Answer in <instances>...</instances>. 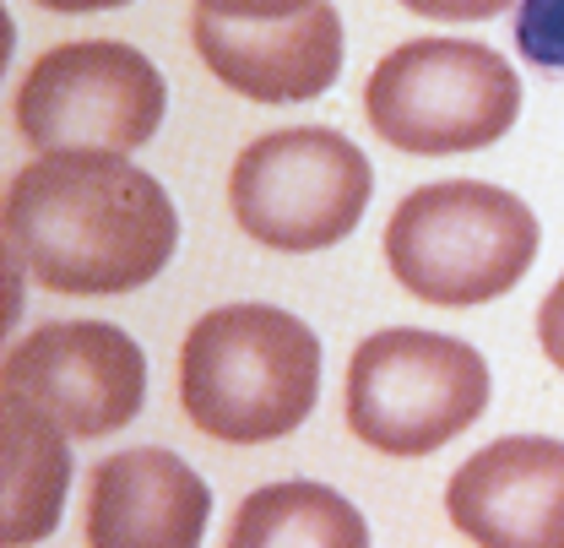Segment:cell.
<instances>
[{
	"label": "cell",
	"instance_id": "obj_2",
	"mask_svg": "<svg viewBox=\"0 0 564 548\" xmlns=\"http://www.w3.org/2000/svg\"><path fill=\"white\" fill-rule=\"evenodd\" d=\"M321 397V343L282 304H217L180 347V408L223 445L293 434Z\"/></svg>",
	"mask_w": 564,
	"mask_h": 548
},
{
	"label": "cell",
	"instance_id": "obj_7",
	"mask_svg": "<svg viewBox=\"0 0 564 548\" xmlns=\"http://www.w3.org/2000/svg\"><path fill=\"white\" fill-rule=\"evenodd\" d=\"M169 87L137 44L76 39L22 71L17 131L33 152H137L158 137Z\"/></svg>",
	"mask_w": 564,
	"mask_h": 548
},
{
	"label": "cell",
	"instance_id": "obj_9",
	"mask_svg": "<svg viewBox=\"0 0 564 548\" xmlns=\"http://www.w3.org/2000/svg\"><path fill=\"white\" fill-rule=\"evenodd\" d=\"M445 516L484 548H564V440L505 434L445 483Z\"/></svg>",
	"mask_w": 564,
	"mask_h": 548
},
{
	"label": "cell",
	"instance_id": "obj_16",
	"mask_svg": "<svg viewBox=\"0 0 564 548\" xmlns=\"http://www.w3.org/2000/svg\"><path fill=\"white\" fill-rule=\"evenodd\" d=\"M413 17H434V22H489L505 6H521V0H402Z\"/></svg>",
	"mask_w": 564,
	"mask_h": 548
},
{
	"label": "cell",
	"instance_id": "obj_8",
	"mask_svg": "<svg viewBox=\"0 0 564 548\" xmlns=\"http://www.w3.org/2000/svg\"><path fill=\"white\" fill-rule=\"evenodd\" d=\"M0 397L44 412L70 440H98L141 412L147 353L109 321H50L6 353Z\"/></svg>",
	"mask_w": 564,
	"mask_h": 548
},
{
	"label": "cell",
	"instance_id": "obj_15",
	"mask_svg": "<svg viewBox=\"0 0 564 548\" xmlns=\"http://www.w3.org/2000/svg\"><path fill=\"white\" fill-rule=\"evenodd\" d=\"M315 0H196V11L212 17H234V22H282V17H299L310 11Z\"/></svg>",
	"mask_w": 564,
	"mask_h": 548
},
{
	"label": "cell",
	"instance_id": "obj_17",
	"mask_svg": "<svg viewBox=\"0 0 564 548\" xmlns=\"http://www.w3.org/2000/svg\"><path fill=\"white\" fill-rule=\"evenodd\" d=\"M538 347L549 353V364L564 375V272L549 288V299L538 304Z\"/></svg>",
	"mask_w": 564,
	"mask_h": 548
},
{
	"label": "cell",
	"instance_id": "obj_5",
	"mask_svg": "<svg viewBox=\"0 0 564 548\" xmlns=\"http://www.w3.org/2000/svg\"><path fill=\"white\" fill-rule=\"evenodd\" d=\"M348 429L380 456H429L489 408V364L462 337L386 326L352 347L343 386Z\"/></svg>",
	"mask_w": 564,
	"mask_h": 548
},
{
	"label": "cell",
	"instance_id": "obj_1",
	"mask_svg": "<svg viewBox=\"0 0 564 548\" xmlns=\"http://www.w3.org/2000/svg\"><path fill=\"white\" fill-rule=\"evenodd\" d=\"M6 256L50 293H137L174 261L180 212L126 152H39L6 185Z\"/></svg>",
	"mask_w": 564,
	"mask_h": 548
},
{
	"label": "cell",
	"instance_id": "obj_4",
	"mask_svg": "<svg viewBox=\"0 0 564 548\" xmlns=\"http://www.w3.org/2000/svg\"><path fill=\"white\" fill-rule=\"evenodd\" d=\"M521 115V76L478 39H413L380 55L364 82V120L419 158L494 147Z\"/></svg>",
	"mask_w": 564,
	"mask_h": 548
},
{
	"label": "cell",
	"instance_id": "obj_14",
	"mask_svg": "<svg viewBox=\"0 0 564 548\" xmlns=\"http://www.w3.org/2000/svg\"><path fill=\"white\" fill-rule=\"evenodd\" d=\"M516 44L538 71H564V0H521Z\"/></svg>",
	"mask_w": 564,
	"mask_h": 548
},
{
	"label": "cell",
	"instance_id": "obj_13",
	"mask_svg": "<svg viewBox=\"0 0 564 548\" xmlns=\"http://www.w3.org/2000/svg\"><path fill=\"white\" fill-rule=\"evenodd\" d=\"M288 544L364 548L369 527L337 488L310 479L267 483V488L245 494L234 522H228V548H288Z\"/></svg>",
	"mask_w": 564,
	"mask_h": 548
},
{
	"label": "cell",
	"instance_id": "obj_18",
	"mask_svg": "<svg viewBox=\"0 0 564 548\" xmlns=\"http://www.w3.org/2000/svg\"><path fill=\"white\" fill-rule=\"evenodd\" d=\"M44 11H115V6H131V0H33Z\"/></svg>",
	"mask_w": 564,
	"mask_h": 548
},
{
	"label": "cell",
	"instance_id": "obj_3",
	"mask_svg": "<svg viewBox=\"0 0 564 548\" xmlns=\"http://www.w3.org/2000/svg\"><path fill=\"white\" fill-rule=\"evenodd\" d=\"M543 228L532 206L484 180H440L402 196L386 223L391 277L434 310H478L532 272Z\"/></svg>",
	"mask_w": 564,
	"mask_h": 548
},
{
	"label": "cell",
	"instance_id": "obj_11",
	"mask_svg": "<svg viewBox=\"0 0 564 548\" xmlns=\"http://www.w3.org/2000/svg\"><path fill=\"white\" fill-rule=\"evenodd\" d=\"M212 516V488L163 445L115 451L87 473L82 538L93 548H196Z\"/></svg>",
	"mask_w": 564,
	"mask_h": 548
},
{
	"label": "cell",
	"instance_id": "obj_12",
	"mask_svg": "<svg viewBox=\"0 0 564 548\" xmlns=\"http://www.w3.org/2000/svg\"><path fill=\"white\" fill-rule=\"evenodd\" d=\"M66 429H55L28 402L0 397V538L6 544H39L55 533L70 488V451Z\"/></svg>",
	"mask_w": 564,
	"mask_h": 548
},
{
	"label": "cell",
	"instance_id": "obj_10",
	"mask_svg": "<svg viewBox=\"0 0 564 548\" xmlns=\"http://www.w3.org/2000/svg\"><path fill=\"white\" fill-rule=\"evenodd\" d=\"M191 39L207 71L250 104H304L343 76V17L332 0H315L282 22L191 17Z\"/></svg>",
	"mask_w": 564,
	"mask_h": 548
},
{
	"label": "cell",
	"instance_id": "obj_6",
	"mask_svg": "<svg viewBox=\"0 0 564 548\" xmlns=\"http://www.w3.org/2000/svg\"><path fill=\"white\" fill-rule=\"evenodd\" d=\"M375 196L369 158L332 126H288L256 137L228 169L234 223L282 256H315L348 239Z\"/></svg>",
	"mask_w": 564,
	"mask_h": 548
}]
</instances>
